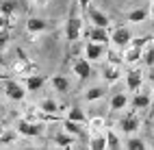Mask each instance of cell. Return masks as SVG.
<instances>
[{
    "label": "cell",
    "mask_w": 154,
    "mask_h": 150,
    "mask_svg": "<svg viewBox=\"0 0 154 150\" xmlns=\"http://www.w3.org/2000/svg\"><path fill=\"white\" fill-rule=\"evenodd\" d=\"M126 150H148V146H146V142H143L141 137L130 135V137L126 139Z\"/></svg>",
    "instance_id": "obj_27"
},
{
    "label": "cell",
    "mask_w": 154,
    "mask_h": 150,
    "mask_svg": "<svg viewBox=\"0 0 154 150\" xmlns=\"http://www.w3.org/2000/svg\"><path fill=\"white\" fill-rule=\"evenodd\" d=\"M15 128L20 131V135H24V137H44V133H46V126L42 122L28 120V117H22L15 124Z\"/></svg>",
    "instance_id": "obj_2"
},
{
    "label": "cell",
    "mask_w": 154,
    "mask_h": 150,
    "mask_svg": "<svg viewBox=\"0 0 154 150\" xmlns=\"http://www.w3.org/2000/svg\"><path fill=\"white\" fill-rule=\"evenodd\" d=\"M24 150H37V148H24Z\"/></svg>",
    "instance_id": "obj_39"
},
{
    "label": "cell",
    "mask_w": 154,
    "mask_h": 150,
    "mask_svg": "<svg viewBox=\"0 0 154 150\" xmlns=\"http://www.w3.org/2000/svg\"><path fill=\"white\" fill-rule=\"evenodd\" d=\"M13 72L20 76H30V74H37V65L26 57V52L22 48H17L15 52V61H13Z\"/></svg>",
    "instance_id": "obj_1"
},
{
    "label": "cell",
    "mask_w": 154,
    "mask_h": 150,
    "mask_svg": "<svg viewBox=\"0 0 154 150\" xmlns=\"http://www.w3.org/2000/svg\"><path fill=\"white\" fill-rule=\"evenodd\" d=\"M102 76H104V81L111 85V83H117L122 78V67H119V61H113V59H109V61L104 63V67H102Z\"/></svg>",
    "instance_id": "obj_8"
},
{
    "label": "cell",
    "mask_w": 154,
    "mask_h": 150,
    "mask_svg": "<svg viewBox=\"0 0 154 150\" xmlns=\"http://www.w3.org/2000/svg\"><path fill=\"white\" fill-rule=\"evenodd\" d=\"M80 35H83V20L78 15H69V20L65 22V39L72 42H78Z\"/></svg>",
    "instance_id": "obj_5"
},
{
    "label": "cell",
    "mask_w": 154,
    "mask_h": 150,
    "mask_svg": "<svg viewBox=\"0 0 154 150\" xmlns=\"http://www.w3.org/2000/svg\"><path fill=\"white\" fill-rule=\"evenodd\" d=\"M150 150H154V142H152V146H150Z\"/></svg>",
    "instance_id": "obj_40"
},
{
    "label": "cell",
    "mask_w": 154,
    "mask_h": 150,
    "mask_svg": "<svg viewBox=\"0 0 154 150\" xmlns=\"http://www.w3.org/2000/svg\"><path fill=\"white\" fill-rule=\"evenodd\" d=\"M126 85H128V92L137 94L141 85H143V72L141 70H130V72L126 74Z\"/></svg>",
    "instance_id": "obj_11"
},
{
    "label": "cell",
    "mask_w": 154,
    "mask_h": 150,
    "mask_svg": "<svg viewBox=\"0 0 154 150\" xmlns=\"http://www.w3.org/2000/svg\"><path fill=\"white\" fill-rule=\"evenodd\" d=\"M46 28H48V24H46V20H42V17H28V22H26L28 35H39V33H44Z\"/></svg>",
    "instance_id": "obj_15"
},
{
    "label": "cell",
    "mask_w": 154,
    "mask_h": 150,
    "mask_svg": "<svg viewBox=\"0 0 154 150\" xmlns=\"http://www.w3.org/2000/svg\"><path fill=\"white\" fill-rule=\"evenodd\" d=\"M128 105H130V100H128V96L124 92H117L111 98V111H124Z\"/></svg>",
    "instance_id": "obj_18"
},
{
    "label": "cell",
    "mask_w": 154,
    "mask_h": 150,
    "mask_svg": "<svg viewBox=\"0 0 154 150\" xmlns=\"http://www.w3.org/2000/svg\"><path fill=\"white\" fill-rule=\"evenodd\" d=\"M67 120H74V122H80V124H87V122H89L87 115L83 113V109H80V107H72V109H67Z\"/></svg>",
    "instance_id": "obj_26"
},
{
    "label": "cell",
    "mask_w": 154,
    "mask_h": 150,
    "mask_svg": "<svg viewBox=\"0 0 154 150\" xmlns=\"http://www.w3.org/2000/svg\"><path fill=\"white\" fill-rule=\"evenodd\" d=\"M89 148L91 150H109L106 144V133H94L89 139Z\"/></svg>",
    "instance_id": "obj_19"
},
{
    "label": "cell",
    "mask_w": 154,
    "mask_h": 150,
    "mask_svg": "<svg viewBox=\"0 0 154 150\" xmlns=\"http://www.w3.org/2000/svg\"><path fill=\"white\" fill-rule=\"evenodd\" d=\"M17 135H20V131L15 126L2 128V131H0V144H15L17 142Z\"/></svg>",
    "instance_id": "obj_23"
},
{
    "label": "cell",
    "mask_w": 154,
    "mask_h": 150,
    "mask_svg": "<svg viewBox=\"0 0 154 150\" xmlns=\"http://www.w3.org/2000/svg\"><path fill=\"white\" fill-rule=\"evenodd\" d=\"M148 15H150V11L141 7V9H132V11L126 15V20L132 22V24H141V22H146V20H148Z\"/></svg>",
    "instance_id": "obj_22"
},
{
    "label": "cell",
    "mask_w": 154,
    "mask_h": 150,
    "mask_svg": "<svg viewBox=\"0 0 154 150\" xmlns=\"http://www.w3.org/2000/svg\"><path fill=\"white\" fill-rule=\"evenodd\" d=\"M143 63L148 67H154V42H150L146 48H143Z\"/></svg>",
    "instance_id": "obj_28"
},
{
    "label": "cell",
    "mask_w": 154,
    "mask_h": 150,
    "mask_svg": "<svg viewBox=\"0 0 154 150\" xmlns=\"http://www.w3.org/2000/svg\"><path fill=\"white\" fill-rule=\"evenodd\" d=\"M50 83H52V87H54V92H61V94H65V92H69V81H67L65 76H61V74L52 76V78H50Z\"/></svg>",
    "instance_id": "obj_25"
},
{
    "label": "cell",
    "mask_w": 154,
    "mask_h": 150,
    "mask_svg": "<svg viewBox=\"0 0 154 150\" xmlns=\"http://www.w3.org/2000/svg\"><path fill=\"white\" fill-rule=\"evenodd\" d=\"M150 105H152V96L143 94V92H137L132 96V100H130V107L137 109V111H143V109H148Z\"/></svg>",
    "instance_id": "obj_14"
},
{
    "label": "cell",
    "mask_w": 154,
    "mask_h": 150,
    "mask_svg": "<svg viewBox=\"0 0 154 150\" xmlns=\"http://www.w3.org/2000/svg\"><path fill=\"white\" fill-rule=\"evenodd\" d=\"M78 5H80V9H83V11H87V7L91 5V0H78Z\"/></svg>",
    "instance_id": "obj_34"
},
{
    "label": "cell",
    "mask_w": 154,
    "mask_h": 150,
    "mask_svg": "<svg viewBox=\"0 0 154 150\" xmlns=\"http://www.w3.org/2000/svg\"><path fill=\"white\" fill-rule=\"evenodd\" d=\"M150 15L154 17V0H152V7H150Z\"/></svg>",
    "instance_id": "obj_37"
},
{
    "label": "cell",
    "mask_w": 154,
    "mask_h": 150,
    "mask_svg": "<svg viewBox=\"0 0 154 150\" xmlns=\"http://www.w3.org/2000/svg\"><path fill=\"white\" fill-rule=\"evenodd\" d=\"M111 42H113V46H117V48H128L130 44H132V35H130V31L126 26H117L115 31L111 33Z\"/></svg>",
    "instance_id": "obj_7"
},
{
    "label": "cell",
    "mask_w": 154,
    "mask_h": 150,
    "mask_svg": "<svg viewBox=\"0 0 154 150\" xmlns=\"http://www.w3.org/2000/svg\"><path fill=\"white\" fill-rule=\"evenodd\" d=\"M85 57L89 61H100L104 57V44H98V42H87L85 44Z\"/></svg>",
    "instance_id": "obj_10"
},
{
    "label": "cell",
    "mask_w": 154,
    "mask_h": 150,
    "mask_svg": "<svg viewBox=\"0 0 154 150\" xmlns=\"http://www.w3.org/2000/svg\"><path fill=\"white\" fill-rule=\"evenodd\" d=\"M63 128H65V133L69 135H74V137H85V128L80 126V122H74V120H63Z\"/></svg>",
    "instance_id": "obj_21"
},
{
    "label": "cell",
    "mask_w": 154,
    "mask_h": 150,
    "mask_svg": "<svg viewBox=\"0 0 154 150\" xmlns=\"http://www.w3.org/2000/svg\"><path fill=\"white\" fill-rule=\"evenodd\" d=\"M106 133V144H109V150H119V137L115 131H104Z\"/></svg>",
    "instance_id": "obj_29"
},
{
    "label": "cell",
    "mask_w": 154,
    "mask_h": 150,
    "mask_svg": "<svg viewBox=\"0 0 154 150\" xmlns=\"http://www.w3.org/2000/svg\"><path fill=\"white\" fill-rule=\"evenodd\" d=\"M30 2H33V5H39V7H42V5H46V2H48V0H30Z\"/></svg>",
    "instance_id": "obj_35"
},
{
    "label": "cell",
    "mask_w": 154,
    "mask_h": 150,
    "mask_svg": "<svg viewBox=\"0 0 154 150\" xmlns=\"http://www.w3.org/2000/svg\"><path fill=\"white\" fill-rule=\"evenodd\" d=\"M87 15H89V20H91V24L94 26H102V28H109L111 26V20L106 17V13H102L100 9H96V7H87Z\"/></svg>",
    "instance_id": "obj_9"
},
{
    "label": "cell",
    "mask_w": 154,
    "mask_h": 150,
    "mask_svg": "<svg viewBox=\"0 0 154 150\" xmlns=\"http://www.w3.org/2000/svg\"><path fill=\"white\" fill-rule=\"evenodd\" d=\"M20 5H22L20 0H0V13L13 15L17 11H22V7H20Z\"/></svg>",
    "instance_id": "obj_20"
},
{
    "label": "cell",
    "mask_w": 154,
    "mask_h": 150,
    "mask_svg": "<svg viewBox=\"0 0 154 150\" xmlns=\"http://www.w3.org/2000/svg\"><path fill=\"white\" fill-rule=\"evenodd\" d=\"M72 70H74V74L78 76V81H85L94 74V70H91V61L87 57H76L74 61H72Z\"/></svg>",
    "instance_id": "obj_6"
},
{
    "label": "cell",
    "mask_w": 154,
    "mask_h": 150,
    "mask_svg": "<svg viewBox=\"0 0 154 150\" xmlns=\"http://www.w3.org/2000/svg\"><path fill=\"white\" fill-rule=\"evenodd\" d=\"M124 61L130 65H135L137 61H143V46L130 44L128 48H124Z\"/></svg>",
    "instance_id": "obj_13"
},
{
    "label": "cell",
    "mask_w": 154,
    "mask_h": 150,
    "mask_svg": "<svg viewBox=\"0 0 154 150\" xmlns=\"http://www.w3.org/2000/svg\"><path fill=\"white\" fill-rule=\"evenodd\" d=\"M150 83H152V92H154V74H150Z\"/></svg>",
    "instance_id": "obj_36"
},
{
    "label": "cell",
    "mask_w": 154,
    "mask_h": 150,
    "mask_svg": "<svg viewBox=\"0 0 154 150\" xmlns=\"http://www.w3.org/2000/svg\"><path fill=\"white\" fill-rule=\"evenodd\" d=\"M54 142L61 146V148H69L72 144H74V135H69V133H65V135H54Z\"/></svg>",
    "instance_id": "obj_30"
},
{
    "label": "cell",
    "mask_w": 154,
    "mask_h": 150,
    "mask_svg": "<svg viewBox=\"0 0 154 150\" xmlns=\"http://www.w3.org/2000/svg\"><path fill=\"white\" fill-rule=\"evenodd\" d=\"M119 131L122 133H126V135H135L139 128H141V120H139V115H137V109H130L128 113H124L119 117Z\"/></svg>",
    "instance_id": "obj_3"
},
{
    "label": "cell",
    "mask_w": 154,
    "mask_h": 150,
    "mask_svg": "<svg viewBox=\"0 0 154 150\" xmlns=\"http://www.w3.org/2000/svg\"><path fill=\"white\" fill-rule=\"evenodd\" d=\"M87 39H89V42H98V44H109L111 42L109 28H102V26L89 28V31H87Z\"/></svg>",
    "instance_id": "obj_12"
},
{
    "label": "cell",
    "mask_w": 154,
    "mask_h": 150,
    "mask_svg": "<svg viewBox=\"0 0 154 150\" xmlns=\"http://www.w3.org/2000/svg\"><path fill=\"white\" fill-rule=\"evenodd\" d=\"M46 78L42 74H30V76H24V87L28 89V92H39V89L44 87Z\"/></svg>",
    "instance_id": "obj_16"
},
{
    "label": "cell",
    "mask_w": 154,
    "mask_h": 150,
    "mask_svg": "<svg viewBox=\"0 0 154 150\" xmlns=\"http://www.w3.org/2000/svg\"><path fill=\"white\" fill-rule=\"evenodd\" d=\"M0 83H2V74H0Z\"/></svg>",
    "instance_id": "obj_41"
},
{
    "label": "cell",
    "mask_w": 154,
    "mask_h": 150,
    "mask_svg": "<svg viewBox=\"0 0 154 150\" xmlns=\"http://www.w3.org/2000/svg\"><path fill=\"white\" fill-rule=\"evenodd\" d=\"M67 150H72V148H67Z\"/></svg>",
    "instance_id": "obj_42"
},
{
    "label": "cell",
    "mask_w": 154,
    "mask_h": 150,
    "mask_svg": "<svg viewBox=\"0 0 154 150\" xmlns=\"http://www.w3.org/2000/svg\"><path fill=\"white\" fill-rule=\"evenodd\" d=\"M0 28H11V15L0 13Z\"/></svg>",
    "instance_id": "obj_33"
},
{
    "label": "cell",
    "mask_w": 154,
    "mask_h": 150,
    "mask_svg": "<svg viewBox=\"0 0 154 150\" xmlns=\"http://www.w3.org/2000/svg\"><path fill=\"white\" fill-rule=\"evenodd\" d=\"M2 111H5V107H2V105H0V115H2Z\"/></svg>",
    "instance_id": "obj_38"
},
{
    "label": "cell",
    "mask_w": 154,
    "mask_h": 150,
    "mask_svg": "<svg viewBox=\"0 0 154 150\" xmlns=\"http://www.w3.org/2000/svg\"><path fill=\"white\" fill-rule=\"evenodd\" d=\"M7 44H9V28H0V57H2Z\"/></svg>",
    "instance_id": "obj_31"
},
{
    "label": "cell",
    "mask_w": 154,
    "mask_h": 150,
    "mask_svg": "<svg viewBox=\"0 0 154 150\" xmlns=\"http://www.w3.org/2000/svg\"><path fill=\"white\" fill-rule=\"evenodd\" d=\"M2 92L7 94L9 100L22 102V100L26 98V92H28V89H26L24 85H20L17 81H13V78H2Z\"/></svg>",
    "instance_id": "obj_4"
},
{
    "label": "cell",
    "mask_w": 154,
    "mask_h": 150,
    "mask_svg": "<svg viewBox=\"0 0 154 150\" xmlns=\"http://www.w3.org/2000/svg\"><path fill=\"white\" fill-rule=\"evenodd\" d=\"M104 94H106V89L102 87V85H96V87H89L87 92L83 94V98L87 100V102H94V100H100Z\"/></svg>",
    "instance_id": "obj_24"
},
{
    "label": "cell",
    "mask_w": 154,
    "mask_h": 150,
    "mask_svg": "<svg viewBox=\"0 0 154 150\" xmlns=\"http://www.w3.org/2000/svg\"><path fill=\"white\" fill-rule=\"evenodd\" d=\"M89 126L94 128V131H100V128L104 126V120H102V117H94V120H89Z\"/></svg>",
    "instance_id": "obj_32"
},
{
    "label": "cell",
    "mask_w": 154,
    "mask_h": 150,
    "mask_svg": "<svg viewBox=\"0 0 154 150\" xmlns=\"http://www.w3.org/2000/svg\"><path fill=\"white\" fill-rule=\"evenodd\" d=\"M39 111H44V113H48V115H57V113H61V105L57 102L54 98H44L42 102H39Z\"/></svg>",
    "instance_id": "obj_17"
}]
</instances>
